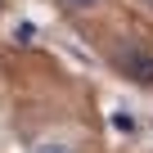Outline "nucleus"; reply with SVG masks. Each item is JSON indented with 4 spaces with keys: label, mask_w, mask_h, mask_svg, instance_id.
Here are the masks:
<instances>
[{
    "label": "nucleus",
    "mask_w": 153,
    "mask_h": 153,
    "mask_svg": "<svg viewBox=\"0 0 153 153\" xmlns=\"http://www.w3.org/2000/svg\"><path fill=\"white\" fill-rule=\"evenodd\" d=\"M117 68L131 76L135 86H153V54H149V50H140V45H126V50L117 54Z\"/></svg>",
    "instance_id": "obj_1"
},
{
    "label": "nucleus",
    "mask_w": 153,
    "mask_h": 153,
    "mask_svg": "<svg viewBox=\"0 0 153 153\" xmlns=\"http://www.w3.org/2000/svg\"><path fill=\"white\" fill-rule=\"evenodd\" d=\"M32 153H72V149H68V144H59V140H45V144H36Z\"/></svg>",
    "instance_id": "obj_2"
},
{
    "label": "nucleus",
    "mask_w": 153,
    "mask_h": 153,
    "mask_svg": "<svg viewBox=\"0 0 153 153\" xmlns=\"http://www.w3.org/2000/svg\"><path fill=\"white\" fill-rule=\"evenodd\" d=\"M63 5H68V9H95L99 0H63Z\"/></svg>",
    "instance_id": "obj_3"
},
{
    "label": "nucleus",
    "mask_w": 153,
    "mask_h": 153,
    "mask_svg": "<svg viewBox=\"0 0 153 153\" xmlns=\"http://www.w3.org/2000/svg\"><path fill=\"white\" fill-rule=\"evenodd\" d=\"M135 5H144V9H149V14H153V0H135Z\"/></svg>",
    "instance_id": "obj_4"
}]
</instances>
